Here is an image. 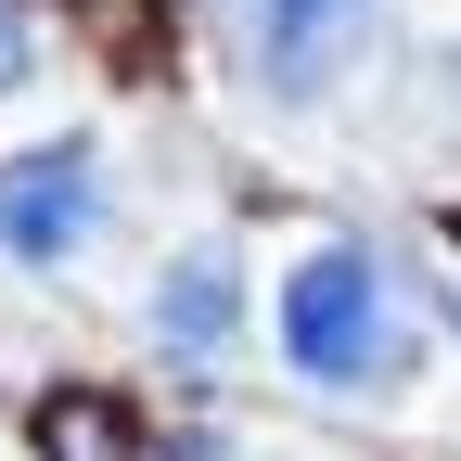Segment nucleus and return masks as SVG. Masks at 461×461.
<instances>
[{"instance_id":"nucleus-1","label":"nucleus","mask_w":461,"mask_h":461,"mask_svg":"<svg viewBox=\"0 0 461 461\" xmlns=\"http://www.w3.org/2000/svg\"><path fill=\"white\" fill-rule=\"evenodd\" d=\"M282 359L308 384H384L411 359V333H397V295L359 244H321L295 282H282Z\"/></svg>"},{"instance_id":"nucleus-5","label":"nucleus","mask_w":461,"mask_h":461,"mask_svg":"<svg viewBox=\"0 0 461 461\" xmlns=\"http://www.w3.org/2000/svg\"><path fill=\"white\" fill-rule=\"evenodd\" d=\"M39 461H154V436H141L129 397L65 384V397H39Z\"/></svg>"},{"instance_id":"nucleus-3","label":"nucleus","mask_w":461,"mask_h":461,"mask_svg":"<svg viewBox=\"0 0 461 461\" xmlns=\"http://www.w3.org/2000/svg\"><path fill=\"white\" fill-rule=\"evenodd\" d=\"M90 218H103V154L90 141H39L0 167V257H26V269H65L90 244Z\"/></svg>"},{"instance_id":"nucleus-2","label":"nucleus","mask_w":461,"mask_h":461,"mask_svg":"<svg viewBox=\"0 0 461 461\" xmlns=\"http://www.w3.org/2000/svg\"><path fill=\"white\" fill-rule=\"evenodd\" d=\"M372 14L384 0H218V39H230V65H244L269 103H321Z\"/></svg>"},{"instance_id":"nucleus-4","label":"nucleus","mask_w":461,"mask_h":461,"mask_svg":"<svg viewBox=\"0 0 461 461\" xmlns=\"http://www.w3.org/2000/svg\"><path fill=\"white\" fill-rule=\"evenodd\" d=\"M230 321H244V269H230L218 244H193L180 269L154 282V333H167V346H193V359H205V346H230Z\"/></svg>"},{"instance_id":"nucleus-6","label":"nucleus","mask_w":461,"mask_h":461,"mask_svg":"<svg viewBox=\"0 0 461 461\" xmlns=\"http://www.w3.org/2000/svg\"><path fill=\"white\" fill-rule=\"evenodd\" d=\"M26 65H39V39H26V0H0V90H26Z\"/></svg>"}]
</instances>
